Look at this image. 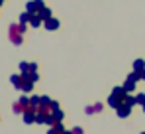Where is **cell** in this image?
<instances>
[{
    "instance_id": "obj_1",
    "label": "cell",
    "mask_w": 145,
    "mask_h": 134,
    "mask_svg": "<svg viewBox=\"0 0 145 134\" xmlns=\"http://www.w3.org/2000/svg\"><path fill=\"white\" fill-rule=\"evenodd\" d=\"M49 28H51V30H53V28H57V22H55V20H51V22H49Z\"/></svg>"
}]
</instances>
